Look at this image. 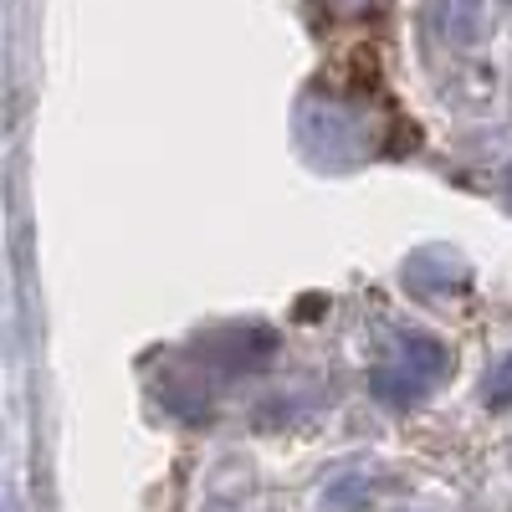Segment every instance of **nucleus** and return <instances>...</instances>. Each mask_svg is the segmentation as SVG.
I'll return each mask as SVG.
<instances>
[{
  "instance_id": "f257e3e1",
  "label": "nucleus",
  "mask_w": 512,
  "mask_h": 512,
  "mask_svg": "<svg viewBox=\"0 0 512 512\" xmlns=\"http://www.w3.org/2000/svg\"><path fill=\"white\" fill-rule=\"evenodd\" d=\"M272 354H277V333L272 328H231V333H221V344L210 349V359H216L226 374L267 369Z\"/></svg>"
},
{
  "instance_id": "f03ea898",
  "label": "nucleus",
  "mask_w": 512,
  "mask_h": 512,
  "mask_svg": "<svg viewBox=\"0 0 512 512\" xmlns=\"http://www.w3.org/2000/svg\"><path fill=\"white\" fill-rule=\"evenodd\" d=\"M436 21H441L446 41L472 47L482 36V21H487V0H436Z\"/></svg>"
},
{
  "instance_id": "7ed1b4c3",
  "label": "nucleus",
  "mask_w": 512,
  "mask_h": 512,
  "mask_svg": "<svg viewBox=\"0 0 512 512\" xmlns=\"http://www.w3.org/2000/svg\"><path fill=\"white\" fill-rule=\"evenodd\" d=\"M487 405L492 410H507L512 405V354L492 369V379H487Z\"/></svg>"
},
{
  "instance_id": "20e7f679",
  "label": "nucleus",
  "mask_w": 512,
  "mask_h": 512,
  "mask_svg": "<svg viewBox=\"0 0 512 512\" xmlns=\"http://www.w3.org/2000/svg\"><path fill=\"white\" fill-rule=\"evenodd\" d=\"M507 6H512V0H507Z\"/></svg>"
}]
</instances>
